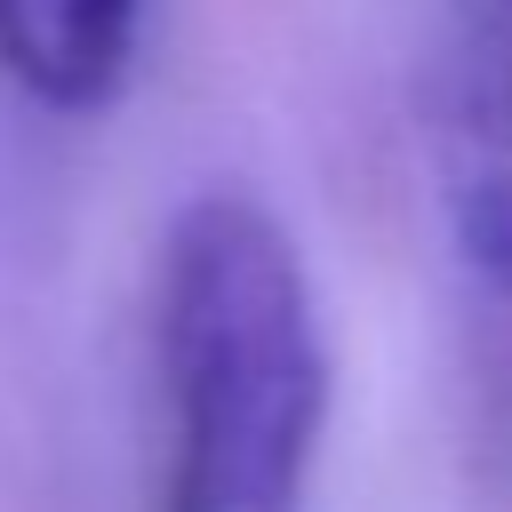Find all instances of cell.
I'll return each mask as SVG.
<instances>
[{"label":"cell","mask_w":512,"mask_h":512,"mask_svg":"<svg viewBox=\"0 0 512 512\" xmlns=\"http://www.w3.org/2000/svg\"><path fill=\"white\" fill-rule=\"evenodd\" d=\"M160 480L152 512H304L328 424V336L312 272L248 192L176 208L152 280Z\"/></svg>","instance_id":"cell-1"},{"label":"cell","mask_w":512,"mask_h":512,"mask_svg":"<svg viewBox=\"0 0 512 512\" xmlns=\"http://www.w3.org/2000/svg\"><path fill=\"white\" fill-rule=\"evenodd\" d=\"M144 0H0V72L48 112H96L136 64Z\"/></svg>","instance_id":"cell-3"},{"label":"cell","mask_w":512,"mask_h":512,"mask_svg":"<svg viewBox=\"0 0 512 512\" xmlns=\"http://www.w3.org/2000/svg\"><path fill=\"white\" fill-rule=\"evenodd\" d=\"M480 32H512V0H456V40H480Z\"/></svg>","instance_id":"cell-4"},{"label":"cell","mask_w":512,"mask_h":512,"mask_svg":"<svg viewBox=\"0 0 512 512\" xmlns=\"http://www.w3.org/2000/svg\"><path fill=\"white\" fill-rule=\"evenodd\" d=\"M440 208L488 360L512 384V32L456 40L440 120Z\"/></svg>","instance_id":"cell-2"}]
</instances>
